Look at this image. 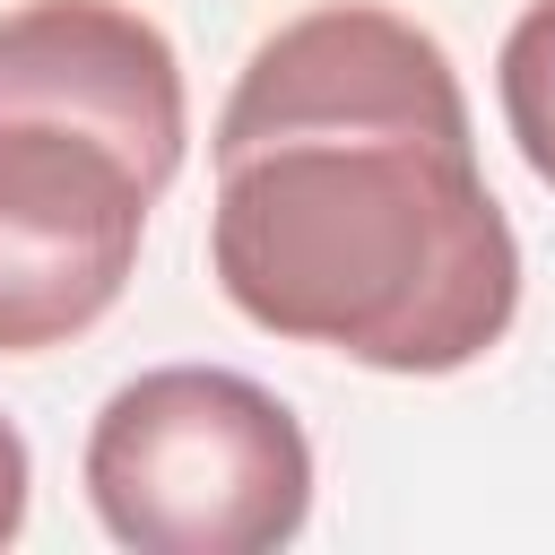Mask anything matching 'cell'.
<instances>
[{"mask_svg": "<svg viewBox=\"0 0 555 555\" xmlns=\"http://www.w3.org/2000/svg\"><path fill=\"white\" fill-rule=\"evenodd\" d=\"M208 269L225 304L373 373H460L520 312V243L477 173L451 52L382 9L321 0L251 43L217 113Z\"/></svg>", "mask_w": 555, "mask_h": 555, "instance_id": "cell-1", "label": "cell"}, {"mask_svg": "<svg viewBox=\"0 0 555 555\" xmlns=\"http://www.w3.org/2000/svg\"><path fill=\"white\" fill-rule=\"evenodd\" d=\"M87 503L139 555H269L312 512V442L278 390L225 364H156L87 425Z\"/></svg>", "mask_w": 555, "mask_h": 555, "instance_id": "cell-2", "label": "cell"}, {"mask_svg": "<svg viewBox=\"0 0 555 555\" xmlns=\"http://www.w3.org/2000/svg\"><path fill=\"white\" fill-rule=\"evenodd\" d=\"M156 182L139 156L52 104H0V356H43L95 330L147 234Z\"/></svg>", "mask_w": 555, "mask_h": 555, "instance_id": "cell-3", "label": "cell"}, {"mask_svg": "<svg viewBox=\"0 0 555 555\" xmlns=\"http://www.w3.org/2000/svg\"><path fill=\"white\" fill-rule=\"evenodd\" d=\"M0 104H52V113L113 130L156 191L182 173V139H191L182 61H173L165 26L121 0L0 9Z\"/></svg>", "mask_w": 555, "mask_h": 555, "instance_id": "cell-4", "label": "cell"}, {"mask_svg": "<svg viewBox=\"0 0 555 555\" xmlns=\"http://www.w3.org/2000/svg\"><path fill=\"white\" fill-rule=\"evenodd\" d=\"M494 95H503V130L520 147V165L555 191V0H529L494 52Z\"/></svg>", "mask_w": 555, "mask_h": 555, "instance_id": "cell-5", "label": "cell"}, {"mask_svg": "<svg viewBox=\"0 0 555 555\" xmlns=\"http://www.w3.org/2000/svg\"><path fill=\"white\" fill-rule=\"evenodd\" d=\"M26 486H35V460H26V434L0 416V546L26 529Z\"/></svg>", "mask_w": 555, "mask_h": 555, "instance_id": "cell-6", "label": "cell"}]
</instances>
